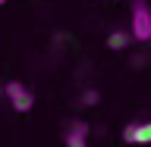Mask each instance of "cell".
<instances>
[{
  "mask_svg": "<svg viewBox=\"0 0 151 147\" xmlns=\"http://www.w3.org/2000/svg\"><path fill=\"white\" fill-rule=\"evenodd\" d=\"M129 31H132V41H151V9L145 0H132Z\"/></svg>",
  "mask_w": 151,
  "mask_h": 147,
  "instance_id": "obj_1",
  "label": "cell"
},
{
  "mask_svg": "<svg viewBox=\"0 0 151 147\" xmlns=\"http://www.w3.org/2000/svg\"><path fill=\"white\" fill-rule=\"evenodd\" d=\"M3 97L9 100V107L16 113H28L35 107V94H32V88H25L22 82H6L3 85Z\"/></svg>",
  "mask_w": 151,
  "mask_h": 147,
  "instance_id": "obj_2",
  "label": "cell"
},
{
  "mask_svg": "<svg viewBox=\"0 0 151 147\" xmlns=\"http://www.w3.org/2000/svg\"><path fill=\"white\" fill-rule=\"evenodd\" d=\"M126 144H151V122H132L123 131Z\"/></svg>",
  "mask_w": 151,
  "mask_h": 147,
  "instance_id": "obj_3",
  "label": "cell"
},
{
  "mask_svg": "<svg viewBox=\"0 0 151 147\" xmlns=\"http://www.w3.org/2000/svg\"><path fill=\"white\" fill-rule=\"evenodd\" d=\"M85 138H88V125L85 122H73L66 129V135H63L66 147H85Z\"/></svg>",
  "mask_w": 151,
  "mask_h": 147,
  "instance_id": "obj_4",
  "label": "cell"
},
{
  "mask_svg": "<svg viewBox=\"0 0 151 147\" xmlns=\"http://www.w3.org/2000/svg\"><path fill=\"white\" fill-rule=\"evenodd\" d=\"M129 44H132V31L129 28H116V31L107 35V47H110V50H129Z\"/></svg>",
  "mask_w": 151,
  "mask_h": 147,
  "instance_id": "obj_5",
  "label": "cell"
},
{
  "mask_svg": "<svg viewBox=\"0 0 151 147\" xmlns=\"http://www.w3.org/2000/svg\"><path fill=\"white\" fill-rule=\"evenodd\" d=\"M82 103H85V107L98 103V91H85V94H82Z\"/></svg>",
  "mask_w": 151,
  "mask_h": 147,
  "instance_id": "obj_6",
  "label": "cell"
},
{
  "mask_svg": "<svg viewBox=\"0 0 151 147\" xmlns=\"http://www.w3.org/2000/svg\"><path fill=\"white\" fill-rule=\"evenodd\" d=\"M3 3H6V0H0V6H3Z\"/></svg>",
  "mask_w": 151,
  "mask_h": 147,
  "instance_id": "obj_7",
  "label": "cell"
},
{
  "mask_svg": "<svg viewBox=\"0 0 151 147\" xmlns=\"http://www.w3.org/2000/svg\"><path fill=\"white\" fill-rule=\"evenodd\" d=\"M85 147H88V144H85Z\"/></svg>",
  "mask_w": 151,
  "mask_h": 147,
  "instance_id": "obj_8",
  "label": "cell"
}]
</instances>
